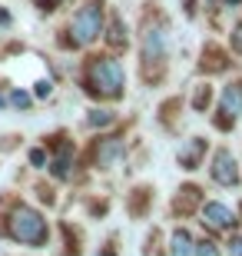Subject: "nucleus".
I'll return each instance as SVG.
<instances>
[{
	"label": "nucleus",
	"mask_w": 242,
	"mask_h": 256,
	"mask_svg": "<svg viewBox=\"0 0 242 256\" xmlns=\"http://www.w3.org/2000/svg\"><path fill=\"white\" fill-rule=\"evenodd\" d=\"M7 233H10V240H17V243L43 246V243H47V220L40 216L37 210H30V206L20 203V206H13V213H10Z\"/></svg>",
	"instance_id": "nucleus-1"
},
{
	"label": "nucleus",
	"mask_w": 242,
	"mask_h": 256,
	"mask_svg": "<svg viewBox=\"0 0 242 256\" xmlns=\"http://www.w3.org/2000/svg\"><path fill=\"white\" fill-rule=\"evenodd\" d=\"M90 94L93 96H120L123 94V66L120 60L96 57L90 64Z\"/></svg>",
	"instance_id": "nucleus-2"
},
{
	"label": "nucleus",
	"mask_w": 242,
	"mask_h": 256,
	"mask_svg": "<svg viewBox=\"0 0 242 256\" xmlns=\"http://www.w3.org/2000/svg\"><path fill=\"white\" fill-rule=\"evenodd\" d=\"M100 30H103V10L100 4H86V7L76 10V17L73 24H70V34H73V44L76 47H83V44H93L96 37H100Z\"/></svg>",
	"instance_id": "nucleus-3"
},
{
	"label": "nucleus",
	"mask_w": 242,
	"mask_h": 256,
	"mask_svg": "<svg viewBox=\"0 0 242 256\" xmlns=\"http://www.w3.org/2000/svg\"><path fill=\"white\" fill-rule=\"evenodd\" d=\"M219 110H223V120H219V126L223 130H229L233 126V120L242 114V80H236V84H229L223 90V96H219Z\"/></svg>",
	"instance_id": "nucleus-4"
},
{
	"label": "nucleus",
	"mask_w": 242,
	"mask_h": 256,
	"mask_svg": "<svg viewBox=\"0 0 242 256\" xmlns=\"http://www.w3.org/2000/svg\"><path fill=\"white\" fill-rule=\"evenodd\" d=\"M166 34L159 27H149L146 34H143V57H146V66H156L166 60Z\"/></svg>",
	"instance_id": "nucleus-5"
},
{
	"label": "nucleus",
	"mask_w": 242,
	"mask_h": 256,
	"mask_svg": "<svg viewBox=\"0 0 242 256\" xmlns=\"http://www.w3.org/2000/svg\"><path fill=\"white\" fill-rule=\"evenodd\" d=\"M213 180L219 186H236L239 183V170H236V160L229 150H216L213 156Z\"/></svg>",
	"instance_id": "nucleus-6"
},
{
	"label": "nucleus",
	"mask_w": 242,
	"mask_h": 256,
	"mask_svg": "<svg viewBox=\"0 0 242 256\" xmlns=\"http://www.w3.org/2000/svg\"><path fill=\"white\" fill-rule=\"evenodd\" d=\"M203 216H206V223H209L213 230H236V216H233V210L226 206V203H206Z\"/></svg>",
	"instance_id": "nucleus-7"
},
{
	"label": "nucleus",
	"mask_w": 242,
	"mask_h": 256,
	"mask_svg": "<svg viewBox=\"0 0 242 256\" xmlns=\"http://www.w3.org/2000/svg\"><path fill=\"white\" fill-rule=\"evenodd\" d=\"M203 153H206V140L203 136H193V140L179 150V166H183V170H196V163L203 160Z\"/></svg>",
	"instance_id": "nucleus-8"
},
{
	"label": "nucleus",
	"mask_w": 242,
	"mask_h": 256,
	"mask_svg": "<svg viewBox=\"0 0 242 256\" xmlns=\"http://www.w3.org/2000/svg\"><path fill=\"white\" fill-rule=\"evenodd\" d=\"M123 160V143L120 140H100L96 146V163L100 166H116Z\"/></svg>",
	"instance_id": "nucleus-9"
},
{
	"label": "nucleus",
	"mask_w": 242,
	"mask_h": 256,
	"mask_svg": "<svg viewBox=\"0 0 242 256\" xmlns=\"http://www.w3.org/2000/svg\"><path fill=\"white\" fill-rule=\"evenodd\" d=\"M173 256H196V243L189 236V230H176L173 233Z\"/></svg>",
	"instance_id": "nucleus-10"
},
{
	"label": "nucleus",
	"mask_w": 242,
	"mask_h": 256,
	"mask_svg": "<svg viewBox=\"0 0 242 256\" xmlns=\"http://www.w3.org/2000/svg\"><path fill=\"white\" fill-rule=\"evenodd\" d=\"M70 156H73V150H70V146H63V153H60V156L53 160V166H50V170H53V176H60V180H66V176H70Z\"/></svg>",
	"instance_id": "nucleus-11"
},
{
	"label": "nucleus",
	"mask_w": 242,
	"mask_h": 256,
	"mask_svg": "<svg viewBox=\"0 0 242 256\" xmlns=\"http://www.w3.org/2000/svg\"><path fill=\"white\" fill-rule=\"evenodd\" d=\"M106 40H110L113 47H123V44H126V27H123V20H120V17L110 24V34H106Z\"/></svg>",
	"instance_id": "nucleus-12"
},
{
	"label": "nucleus",
	"mask_w": 242,
	"mask_h": 256,
	"mask_svg": "<svg viewBox=\"0 0 242 256\" xmlns=\"http://www.w3.org/2000/svg\"><path fill=\"white\" fill-rule=\"evenodd\" d=\"M110 124H113L110 110H93V114L86 116V126H110Z\"/></svg>",
	"instance_id": "nucleus-13"
},
{
	"label": "nucleus",
	"mask_w": 242,
	"mask_h": 256,
	"mask_svg": "<svg viewBox=\"0 0 242 256\" xmlns=\"http://www.w3.org/2000/svg\"><path fill=\"white\" fill-rule=\"evenodd\" d=\"M10 104L20 106V110H27V106H30V96L23 94V90H13V94H10Z\"/></svg>",
	"instance_id": "nucleus-14"
},
{
	"label": "nucleus",
	"mask_w": 242,
	"mask_h": 256,
	"mask_svg": "<svg viewBox=\"0 0 242 256\" xmlns=\"http://www.w3.org/2000/svg\"><path fill=\"white\" fill-rule=\"evenodd\" d=\"M196 256H219L216 243H196Z\"/></svg>",
	"instance_id": "nucleus-15"
},
{
	"label": "nucleus",
	"mask_w": 242,
	"mask_h": 256,
	"mask_svg": "<svg viewBox=\"0 0 242 256\" xmlns=\"http://www.w3.org/2000/svg\"><path fill=\"white\" fill-rule=\"evenodd\" d=\"M209 104V86H199V94H196V100H193V106L196 110H203V106Z\"/></svg>",
	"instance_id": "nucleus-16"
},
{
	"label": "nucleus",
	"mask_w": 242,
	"mask_h": 256,
	"mask_svg": "<svg viewBox=\"0 0 242 256\" xmlns=\"http://www.w3.org/2000/svg\"><path fill=\"white\" fill-rule=\"evenodd\" d=\"M30 163H33V166H43V163H47V153L43 150H30Z\"/></svg>",
	"instance_id": "nucleus-17"
},
{
	"label": "nucleus",
	"mask_w": 242,
	"mask_h": 256,
	"mask_svg": "<svg viewBox=\"0 0 242 256\" xmlns=\"http://www.w3.org/2000/svg\"><path fill=\"white\" fill-rule=\"evenodd\" d=\"M229 256H242V236L229 240Z\"/></svg>",
	"instance_id": "nucleus-18"
},
{
	"label": "nucleus",
	"mask_w": 242,
	"mask_h": 256,
	"mask_svg": "<svg viewBox=\"0 0 242 256\" xmlns=\"http://www.w3.org/2000/svg\"><path fill=\"white\" fill-rule=\"evenodd\" d=\"M233 47H236V54H242V24L233 30Z\"/></svg>",
	"instance_id": "nucleus-19"
},
{
	"label": "nucleus",
	"mask_w": 242,
	"mask_h": 256,
	"mask_svg": "<svg viewBox=\"0 0 242 256\" xmlns=\"http://www.w3.org/2000/svg\"><path fill=\"white\" fill-rule=\"evenodd\" d=\"M50 90H53L50 80H40V84H37V96H50Z\"/></svg>",
	"instance_id": "nucleus-20"
}]
</instances>
